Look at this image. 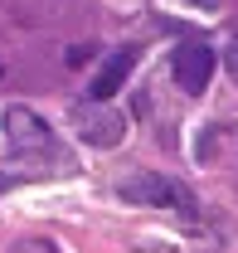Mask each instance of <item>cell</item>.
Returning <instances> with one entry per match:
<instances>
[{
    "mask_svg": "<svg viewBox=\"0 0 238 253\" xmlns=\"http://www.w3.org/2000/svg\"><path fill=\"white\" fill-rule=\"evenodd\" d=\"M73 126H78V136L88 141V146H121V136H126V117H121L117 107H112V97L102 102V97H88V102H78L73 107Z\"/></svg>",
    "mask_w": 238,
    "mask_h": 253,
    "instance_id": "6da1fadb",
    "label": "cell"
},
{
    "mask_svg": "<svg viewBox=\"0 0 238 253\" xmlns=\"http://www.w3.org/2000/svg\"><path fill=\"white\" fill-rule=\"evenodd\" d=\"M170 68H175V83L185 88L190 97H199L209 88V78H214V49H209L204 39H185L175 49V59H170Z\"/></svg>",
    "mask_w": 238,
    "mask_h": 253,
    "instance_id": "7a4b0ae2",
    "label": "cell"
},
{
    "mask_svg": "<svg viewBox=\"0 0 238 253\" xmlns=\"http://www.w3.org/2000/svg\"><path fill=\"white\" fill-rule=\"evenodd\" d=\"M117 195L126 200V205H190L185 200V190L175 185V180H165V175H156V170H141V175H131V180H121Z\"/></svg>",
    "mask_w": 238,
    "mask_h": 253,
    "instance_id": "3957f363",
    "label": "cell"
},
{
    "mask_svg": "<svg viewBox=\"0 0 238 253\" xmlns=\"http://www.w3.org/2000/svg\"><path fill=\"white\" fill-rule=\"evenodd\" d=\"M5 131H10V146H15V151H39V146H49V126H44V117H34L30 107H10V112H5Z\"/></svg>",
    "mask_w": 238,
    "mask_h": 253,
    "instance_id": "277c9868",
    "label": "cell"
},
{
    "mask_svg": "<svg viewBox=\"0 0 238 253\" xmlns=\"http://www.w3.org/2000/svg\"><path fill=\"white\" fill-rule=\"evenodd\" d=\"M131 68H136V49H117L112 59L102 63V73L92 78L88 97H102V102H107V97H117V88L126 83V73H131Z\"/></svg>",
    "mask_w": 238,
    "mask_h": 253,
    "instance_id": "5b68a950",
    "label": "cell"
},
{
    "mask_svg": "<svg viewBox=\"0 0 238 253\" xmlns=\"http://www.w3.org/2000/svg\"><path fill=\"white\" fill-rule=\"evenodd\" d=\"M229 73H234V83H238V39H234V49H229Z\"/></svg>",
    "mask_w": 238,
    "mask_h": 253,
    "instance_id": "8992f818",
    "label": "cell"
},
{
    "mask_svg": "<svg viewBox=\"0 0 238 253\" xmlns=\"http://www.w3.org/2000/svg\"><path fill=\"white\" fill-rule=\"evenodd\" d=\"M199 5H219V0H199Z\"/></svg>",
    "mask_w": 238,
    "mask_h": 253,
    "instance_id": "52a82bcc",
    "label": "cell"
}]
</instances>
